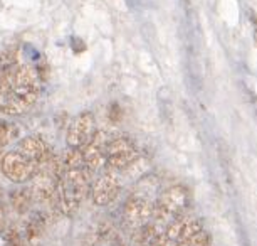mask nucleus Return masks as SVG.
Masks as SVG:
<instances>
[{
	"label": "nucleus",
	"mask_w": 257,
	"mask_h": 246,
	"mask_svg": "<svg viewBox=\"0 0 257 246\" xmlns=\"http://www.w3.org/2000/svg\"><path fill=\"white\" fill-rule=\"evenodd\" d=\"M89 171L79 169V171H64L59 186H57L56 204L59 207L61 214L74 216L79 209L81 202L84 201L86 194L91 191L89 187Z\"/></svg>",
	"instance_id": "1"
},
{
	"label": "nucleus",
	"mask_w": 257,
	"mask_h": 246,
	"mask_svg": "<svg viewBox=\"0 0 257 246\" xmlns=\"http://www.w3.org/2000/svg\"><path fill=\"white\" fill-rule=\"evenodd\" d=\"M188 202H190V192H188L185 186L177 184L168 187L157 201V209H155L153 221H157V223L167 228L170 223L182 218Z\"/></svg>",
	"instance_id": "2"
},
{
	"label": "nucleus",
	"mask_w": 257,
	"mask_h": 246,
	"mask_svg": "<svg viewBox=\"0 0 257 246\" xmlns=\"http://www.w3.org/2000/svg\"><path fill=\"white\" fill-rule=\"evenodd\" d=\"M140 153L133 140L128 137L111 138L108 152H106V171L121 172L126 171L138 160Z\"/></svg>",
	"instance_id": "3"
},
{
	"label": "nucleus",
	"mask_w": 257,
	"mask_h": 246,
	"mask_svg": "<svg viewBox=\"0 0 257 246\" xmlns=\"http://www.w3.org/2000/svg\"><path fill=\"white\" fill-rule=\"evenodd\" d=\"M157 202L145 194H132L124 201L123 218L133 228H143L155 218Z\"/></svg>",
	"instance_id": "4"
},
{
	"label": "nucleus",
	"mask_w": 257,
	"mask_h": 246,
	"mask_svg": "<svg viewBox=\"0 0 257 246\" xmlns=\"http://www.w3.org/2000/svg\"><path fill=\"white\" fill-rule=\"evenodd\" d=\"M37 163L27 158L26 155H22L21 152H7L2 157V172L7 179H11L12 182L22 184V182L32 181L34 176L37 172Z\"/></svg>",
	"instance_id": "5"
},
{
	"label": "nucleus",
	"mask_w": 257,
	"mask_h": 246,
	"mask_svg": "<svg viewBox=\"0 0 257 246\" xmlns=\"http://www.w3.org/2000/svg\"><path fill=\"white\" fill-rule=\"evenodd\" d=\"M96 130V122L93 113L84 112L79 113L72 120L69 128H67V147L72 148H84L91 142V138L94 137Z\"/></svg>",
	"instance_id": "6"
},
{
	"label": "nucleus",
	"mask_w": 257,
	"mask_h": 246,
	"mask_svg": "<svg viewBox=\"0 0 257 246\" xmlns=\"http://www.w3.org/2000/svg\"><path fill=\"white\" fill-rule=\"evenodd\" d=\"M121 184L116 172L106 171L91 186V199L96 206H109L119 196Z\"/></svg>",
	"instance_id": "7"
},
{
	"label": "nucleus",
	"mask_w": 257,
	"mask_h": 246,
	"mask_svg": "<svg viewBox=\"0 0 257 246\" xmlns=\"http://www.w3.org/2000/svg\"><path fill=\"white\" fill-rule=\"evenodd\" d=\"M109 142H111L109 135L103 132V130H98L94 133V137L91 138V142L82 148L86 169L89 172H94L101 167H106V152H108Z\"/></svg>",
	"instance_id": "8"
},
{
	"label": "nucleus",
	"mask_w": 257,
	"mask_h": 246,
	"mask_svg": "<svg viewBox=\"0 0 257 246\" xmlns=\"http://www.w3.org/2000/svg\"><path fill=\"white\" fill-rule=\"evenodd\" d=\"M17 150L21 152L22 155H26L27 158L34 160L37 166L44 162L46 158L52 153L51 147L47 145V143L41 137H26V138H22L21 143H19Z\"/></svg>",
	"instance_id": "9"
},
{
	"label": "nucleus",
	"mask_w": 257,
	"mask_h": 246,
	"mask_svg": "<svg viewBox=\"0 0 257 246\" xmlns=\"http://www.w3.org/2000/svg\"><path fill=\"white\" fill-rule=\"evenodd\" d=\"M46 229V216L42 213H32L27 218V221L24 223V236L26 239L31 243V241H36L42 236Z\"/></svg>",
	"instance_id": "10"
},
{
	"label": "nucleus",
	"mask_w": 257,
	"mask_h": 246,
	"mask_svg": "<svg viewBox=\"0 0 257 246\" xmlns=\"http://www.w3.org/2000/svg\"><path fill=\"white\" fill-rule=\"evenodd\" d=\"M9 199H11V204L14 207V211H17L19 214H26L27 211L31 209L34 196H32L31 189H17V191L11 192Z\"/></svg>",
	"instance_id": "11"
},
{
	"label": "nucleus",
	"mask_w": 257,
	"mask_h": 246,
	"mask_svg": "<svg viewBox=\"0 0 257 246\" xmlns=\"http://www.w3.org/2000/svg\"><path fill=\"white\" fill-rule=\"evenodd\" d=\"M62 163H64V171H79L86 169V160L82 148H72L67 147V150L62 155Z\"/></svg>",
	"instance_id": "12"
},
{
	"label": "nucleus",
	"mask_w": 257,
	"mask_h": 246,
	"mask_svg": "<svg viewBox=\"0 0 257 246\" xmlns=\"http://www.w3.org/2000/svg\"><path fill=\"white\" fill-rule=\"evenodd\" d=\"M19 137V128L16 125L0 122V147H6Z\"/></svg>",
	"instance_id": "13"
},
{
	"label": "nucleus",
	"mask_w": 257,
	"mask_h": 246,
	"mask_svg": "<svg viewBox=\"0 0 257 246\" xmlns=\"http://www.w3.org/2000/svg\"><path fill=\"white\" fill-rule=\"evenodd\" d=\"M4 239H6V246H26L27 243L24 233L16 228H9L4 231Z\"/></svg>",
	"instance_id": "14"
},
{
	"label": "nucleus",
	"mask_w": 257,
	"mask_h": 246,
	"mask_svg": "<svg viewBox=\"0 0 257 246\" xmlns=\"http://www.w3.org/2000/svg\"><path fill=\"white\" fill-rule=\"evenodd\" d=\"M17 64V51L14 49H7L0 52V71L4 69H11V67H16Z\"/></svg>",
	"instance_id": "15"
},
{
	"label": "nucleus",
	"mask_w": 257,
	"mask_h": 246,
	"mask_svg": "<svg viewBox=\"0 0 257 246\" xmlns=\"http://www.w3.org/2000/svg\"><path fill=\"white\" fill-rule=\"evenodd\" d=\"M180 246H210V234H208L205 229H202L200 233L192 236L190 239L185 241V243Z\"/></svg>",
	"instance_id": "16"
},
{
	"label": "nucleus",
	"mask_w": 257,
	"mask_h": 246,
	"mask_svg": "<svg viewBox=\"0 0 257 246\" xmlns=\"http://www.w3.org/2000/svg\"><path fill=\"white\" fill-rule=\"evenodd\" d=\"M247 16H249V21L252 24V27H254V37L257 42V14L252 11V9H249V11H247Z\"/></svg>",
	"instance_id": "17"
},
{
	"label": "nucleus",
	"mask_w": 257,
	"mask_h": 246,
	"mask_svg": "<svg viewBox=\"0 0 257 246\" xmlns=\"http://www.w3.org/2000/svg\"><path fill=\"white\" fill-rule=\"evenodd\" d=\"M4 226H6V209L0 204V231L4 229Z\"/></svg>",
	"instance_id": "18"
},
{
	"label": "nucleus",
	"mask_w": 257,
	"mask_h": 246,
	"mask_svg": "<svg viewBox=\"0 0 257 246\" xmlns=\"http://www.w3.org/2000/svg\"><path fill=\"white\" fill-rule=\"evenodd\" d=\"M0 199H2V186H0Z\"/></svg>",
	"instance_id": "19"
}]
</instances>
